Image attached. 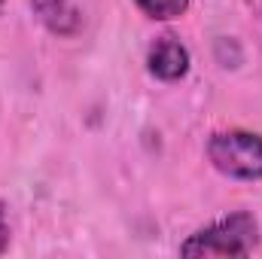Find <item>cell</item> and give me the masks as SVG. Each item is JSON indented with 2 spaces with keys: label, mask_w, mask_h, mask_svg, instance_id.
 <instances>
[{
  "label": "cell",
  "mask_w": 262,
  "mask_h": 259,
  "mask_svg": "<svg viewBox=\"0 0 262 259\" xmlns=\"http://www.w3.org/2000/svg\"><path fill=\"white\" fill-rule=\"evenodd\" d=\"M259 244V223L247 210L213 220L180 244L183 256H250Z\"/></svg>",
  "instance_id": "cell-1"
},
{
  "label": "cell",
  "mask_w": 262,
  "mask_h": 259,
  "mask_svg": "<svg viewBox=\"0 0 262 259\" xmlns=\"http://www.w3.org/2000/svg\"><path fill=\"white\" fill-rule=\"evenodd\" d=\"M207 159L232 180H262V134L244 128L216 131L207 140Z\"/></svg>",
  "instance_id": "cell-2"
},
{
  "label": "cell",
  "mask_w": 262,
  "mask_h": 259,
  "mask_svg": "<svg viewBox=\"0 0 262 259\" xmlns=\"http://www.w3.org/2000/svg\"><path fill=\"white\" fill-rule=\"evenodd\" d=\"M146 67L156 79L177 82L189 73V49L177 37H159L146 52Z\"/></svg>",
  "instance_id": "cell-3"
},
{
  "label": "cell",
  "mask_w": 262,
  "mask_h": 259,
  "mask_svg": "<svg viewBox=\"0 0 262 259\" xmlns=\"http://www.w3.org/2000/svg\"><path fill=\"white\" fill-rule=\"evenodd\" d=\"M31 9L58 37H76L82 31V12L73 0H31Z\"/></svg>",
  "instance_id": "cell-4"
},
{
  "label": "cell",
  "mask_w": 262,
  "mask_h": 259,
  "mask_svg": "<svg viewBox=\"0 0 262 259\" xmlns=\"http://www.w3.org/2000/svg\"><path fill=\"white\" fill-rule=\"evenodd\" d=\"M134 3L152 21H174L189 9V0H134Z\"/></svg>",
  "instance_id": "cell-5"
},
{
  "label": "cell",
  "mask_w": 262,
  "mask_h": 259,
  "mask_svg": "<svg viewBox=\"0 0 262 259\" xmlns=\"http://www.w3.org/2000/svg\"><path fill=\"white\" fill-rule=\"evenodd\" d=\"M9 247V223H6V207L0 201V253Z\"/></svg>",
  "instance_id": "cell-6"
},
{
  "label": "cell",
  "mask_w": 262,
  "mask_h": 259,
  "mask_svg": "<svg viewBox=\"0 0 262 259\" xmlns=\"http://www.w3.org/2000/svg\"><path fill=\"white\" fill-rule=\"evenodd\" d=\"M0 3H3V0H0Z\"/></svg>",
  "instance_id": "cell-7"
}]
</instances>
